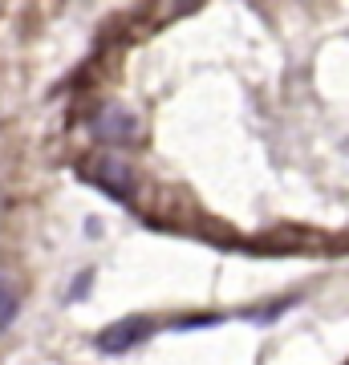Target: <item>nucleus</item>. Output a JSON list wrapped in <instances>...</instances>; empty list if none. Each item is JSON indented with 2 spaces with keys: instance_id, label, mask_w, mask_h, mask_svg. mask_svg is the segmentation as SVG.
Segmentation results:
<instances>
[{
  "instance_id": "obj_4",
  "label": "nucleus",
  "mask_w": 349,
  "mask_h": 365,
  "mask_svg": "<svg viewBox=\"0 0 349 365\" xmlns=\"http://www.w3.org/2000/svg\"><path fill=\"white\" fill-rule=\"evenodd\" d=\"M13 317H16V288L9 280H0V329L9 325Z\"/></svg>"
},
{
  "instance_id": "obj_1",
  "label": "nucleus",
  "mask_w": 349,
  "mask_h": 365,
  "mask_svg": "<svg viewBox=\"0 0 349 365\" xmlns=\"http://www.w3.org/2000/svg\"><path fill=\"white\" fill-rule=\"evenodd\" d=\"M93 134L102 143H138V118L130 114L126 106H102L93 114Z\"/></svg>"
},
{
  "instance_id": "obj_2",
  "label": "nucleus",
  "mask_w": 349,
  "mask_h": 365,
  "mask_svg": "<svg viewBox=\"0 0 349 365\" xmlns=\"http://www.w3.org/2000/svg\"><path fill=\"white\" fill-rule=\"evenodd\" d=\"M86 179L106 187V195L114 191L118 199H130V191H134V175H130V167L122 158H93L90 167H86Z\"/></svg>"
},
{
  "instance_id": "obj_3",
  "label": "nucleus",
  "mask_w": 349,
  "mask_h": 365,
  "mask_svg": "<svg viewBox=\"0 0 349 365\" xmlns=\"http://www.w3.org/2000/svg\"><path fill=\"white\" fill-rule=\"evenodd\" d=\"M146 333H151V325L138 321V317H130V321H118L114 329H106L102 337H98V345H102L106 353H126L130 345H138Z\"/></svg>"
}]
</instances>
